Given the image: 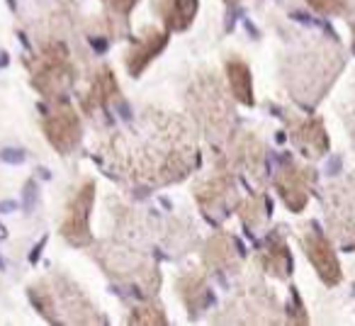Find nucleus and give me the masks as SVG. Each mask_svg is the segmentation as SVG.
<instances>
[{
	"label": "nucleus",
	"instance_id": "f257e3e1",
	"mask_svg": "<svg viewBox=\"0 0 355 326\" xmlns=\"http://www.w3.org/2000/svg\"><path fill=\"white\" fill-rule=\"evenodd\" d=\"M100 158L122 180L158 188L188 178L200 163V146L185 117L144 108L132 124L103 139Z\"/></svg>",
	"mask_w": 355,
	"mask_h": 326
},
{
	"label": "nucleus",
	"instance_id": "f03ea898",
	"mask_svg": "<svg viewBox=\"0 0 355 326\" xmlns=\"http://www.w3.org/2000/svg\"><path fill=\"white\" fill-rule=\"evenodd\" d=\"M343 69V51L336 40L311 37L290 51L282 61V78L300 103L314 105L334 85Z\"/></svg>",
	"mask_w": 355,
	"mask_h": 326
},
{
	"label": "nucleus",
	"instance_id": "7ed1b4c3",
	"mask_svg": "<svg viewBox=\"0 0 355 326\" xmlns=\"http://www.w3.org/2000/svg\"><path fill=\"white\" fill-rule=\"evenodd\" d=\"M188 110L193 119L200 124L209 144L222 146L234 134V105L229 90L224 88L222 78L212 71H205L190 83L188 88Z\"/></svg>",
	"mask_w": 355,
	"mask_h": 326
},
{
	"label": "nucleus",
	"instance_id": "20e7f679",
	"mask_svg": "<svg viewBox=\"0 0 355 326\" xmlns=\"http://www.w3.org/2000/svg\"><path fill=\"white\" fill-rule=\"evenodd\" d=\"M98 258L103 268L124 285L137 287L141 297H153L158 292V266L148 253L134 248L129 239H110L98 248Z\"/></svg>",
	"mask_w": 355,
	"mask_h": 326
},
{
	"label": "nucleus",
	"instance_id": "39448f33",
	"mask_svg": "<svg viewBox=\"0 0 355 326\" xmlns=\"http://www.w3.org/2000/svg\"><path fill=\"white\" fill-rule=\"evenodd\" d=\"M324 219L329 234L340 246L355 248V175H343L324 185L321 190Z\"/></svg>",
	"mask_w": 355,
	"mask_h": 326
},
{
	"label": "nucleus",
	"instance_id": "423d86ee",
	"mask_svg": "<svg viewBox=\"0 0 355 326\" xmlns=\"http://www.w3.org/2000/svg\"><path fill=\"white\" fill-rule=\"evenodd\" d=\"M193 195L198 200L200 209L212 219L227 217L232 212V207H236V203L241 200L239 198L236 173L222 158H217V163H214V169L209 173L200 175L195 180Z\"/></svg>",
	"mask_w": 355,
	"mask_h": 326
},
{
	"label": "nucleus",
	"instance_id": "0eeeda50",
	"mask_svg": "<svg viewBox=\"0 0 355 326\" xmlns=\"http://www.w3.org/2000/svg\"><path fill=\"white\" fill-rule=\"evenodd\" d=\"M224 316L219 319L227 321H243V324H272L280 319V307L275 302V292L266 287L261 280H251L232 297Z\"/></svg>",
	"mask_w": 355,
	"mask_h": 326
},
{
	"label": "nucleus",
	"instance_id": "6e6552de",
	"mask_svg": "<svg viewBox=\"0 0 355 326\" xmlns=\"http://www.w3.org/2000/svg\"><path fill=\"white\" fill-rule=\"evenodd\" d=\"M222 158L236 175H243L248 180L263 178V163H266V146L253 132H234L222 144Z\"/></svg>",
	"mask_w": 355,
	"mask_h": 326
},
{
	"label": "nucleus",
	"instance_id": "1a4fd4ad",
	"mask_svg": "<svg viewBox=\"0 0 355 326\" xmlns=\"http://www.w3.org/2000/svg\"><path fill=\"white\" fill-rule=\"evenodd\" d=\"M275 190L280 195V200L287 205V209L292 212H302L309 203L311 188L316 183V171L311 166L295 161V158L287 156L285 161L277 166L275 171Z\"/></svg>",
	"mask_w": 355,
	"mask_h": 326
},
{
	"label": "nucleus",
	"instance_id": "9d476101",
	"mask_svg": "<svg viewBox=\"0 0 355 326\" xmlns=\"http://www.w3.org/2000/svg\"><path fill=\"white\" fill-rule=\"evenodd\" d=\"M300 241H302V248H304L306 258L309 263L314 266V271L319 273V277L324 280V285L334 287L340 282L343 273H340V263H338V256L334 251V243L329 241V237L319 232L314 222L304 224L300 232Z\"/></svg>",
	"mask_w": 355,
	"mask_h": 326
},
{
	"label": "nucleus",
	"instance_id": "9b49d317",
	"mask_svg": "<svg viewBox=\"0 0 355 326\" xmlns=\"http://www.w3.org/2000/svg\"><path fill=\"white\" fill-rule=\"evenodd\" d=\"M282 117H285L292 141L304 158L314 161L329 151V134H326L321 117H304V114L290 112V110H282Z\"/></svg>",
	"mask_w": 355,
	"mask_h": 326
},
{
	"label": "nucleus",
	"instance_id": "f8f14e48",
	"mask_svg": "<svg viewBox=\"0 0 355 326\" xmlns=\"http://www.w3.org/2000/svg\"><path fill=\"white\" fill-rule=\"evenodd\" d=\"M35 83L44 95L61 93L71 83L69 49L64 44H49L40 54L35 66Z\"/></svg>",
	"mask_w": 355,
	"mask_h": 326
},
{
	"label": "nucleus",
	"instance_id": "ddd939ff",
	"mask_svg": "<svg viewBox=\"0 0 355 326\" xmlns=\"http://www.w3.org/2000/svg\"><path fill=\"white\" fill-rule=\"evenodd\" d=\"M93 198H95V183L88 180V183L80 185V190L73 195L69 209H66L61 234H64V239H69L73 246H83V243L90 241L88 214H90V207H93Z\"/></svg>",
	"mask_w": 355,
	"mask_h": 326
},
{
	"label": "nucleus",
	"instance_id": "4468645a",
	"mask_svg": "<svg viewBox=\"0 0 355 326\" xmlns=\"http://www.w3.org/2000/svg\"><path fill=\"white\" fill-rule=\"evenodd\" d=\"M44 129L49 141L61 153H69L80 141V119L76 114V110L69 103H64V100L54 105L49 117L44 119Z\"/></svg>",
	"mask_w": 355,
	"mask_h": 326
},
{
	"label": "nucleus",
	"instance_id": "2eb2a0df",
	"mask_svg": "<svg viewBox=\"0 0 355 326\" xmlns=\"http://www.w3.org/2000/svg\"><path fill=\"white\" fill-rule=\"evenodd\" d=\"M256 261L266 275L272 277H290L292 273V253L287 248V241L282 232H272L258 248Z\"/></svg>",
	"mask_w": 355,
	"mask_h": 326
},
{
	"label": "nucleus",
	"instance_id": "dca6fc26",
	"mask_svg": "<svg viewBox=\"0 0 355 326\" xmlns=\"http://www.w3.org/2000/svg\"><path fill=\"white\" fill-rule=\"evenodd\" d=\"M166 44H168L166 32L158 30V27H148V30L144 32L141 40L134 42V44L129 46L127 56H124V64H127L129 74L141 76L144 69H146V66L151 64V61L156 59L163 49H166Z\"/></svg>",
	"mask_w": 355,
	"mask_h": 326
},
{
	"label": "nucleus",
	"instance_id": "f3484780",
	"mask_svg": "<svg viewBox=\"0 0 355 326\" xmlns=\"http://www.w3.org/2000/svg\"><path fill=\"white\" fill-rule=\"evenodd\" d=\"M202 263L207 271L214 273H234L239 268V251L236 243L229 234H214L205 241Z\"/></svg>",
	"mask_w": 355,
	"mask_h": 326
},
{
	"label": "nucleus",
	"instance_id": "a211bd4d",
	"mask_svg": "<svg viewBox=\"0 0 355 326\" xmlns=\"http://www.w3.org/2000/svg\"><path fill=\"white\" fill-rule=\"evenodd\" d=\"M114 98H119L117 78H114V74L107 66H103V69L93 76V80H90V88L83 98V110L88 114H93V112H98V110L107 108Z\"/></svg>",
	"mask_w": 355,
	"mask_h": 326
},
{
	"label": "nucleus",
	"instance_id": "6ab92c4d",
	"mask_svg": "<svg viewBox=\"0 0 355 326\" xmlns=\"http://www.w3.org/2000/svg\"><path fill=\"white\" fill-rule=\"evenodd\" d=\"M175 290H178V295H180V300H183V304L188 307L190 316H198L209 300V287H207V282H205L202 273H195V271L183 273V275L178 277Z\"/></svg>",
	"mask_w": 355,
	"mask_h": 326
},
{
	"label": "nucleus",
	"instance_id": "aec40b11",
	"mask_svg": "<svg viewBox=\"0 0 355 326\" xmlns=\"http://www.w3.org/2000/svg\"><path fill=\"white\" fill-rule=\"evenodd\" d=\"M156 12L168 30H188L198 12V0H158Z\"/></svg>",
	"mask_w": 355,
	"mask_h": 326
},
{
	"label": "nucleus",
	"instance_id": "412c9836",
	"mask_svg": "<svg viewBox=\"0 0 355 326\" xmlns=\"http://www.w3.org/2000/svg\"><path fill=\"white\" fill-rule=\"evenodd\" d=\"M224 74H227V83L232 95L243 105H253V78H251V71H248L246 61L243 59H227L224 64Z\"/></svg>",
	"mask_w": 355,
	"mask_h": 326
},
{
	"label": "nucleus",
	"instance_id": "4be33fe9",
	"mask_svg": "<svg viewBox=\"0 0 355 326\" xmlns=\"http://www.w3.org/2000/svg\"><path fill=\"white\" fill-rule=\"evenodd\" d=\"M236 212H239V217L248 224V227L256 229L258 224H263V222H266V217H268L266 195H263L261 190H256V193H251L248 198H241L236 203Z\"/></svg>",
	"mask_w": 355,
	"mask_h": 326
},
{
	"label": "nucleus",
	"instance_id": "5701e85b",
	"mask_svg": "<svg viewBox=\"0 0 355 326\" xmlns=\"http://www.w3.org/2000/svg\"><path fill=\"white\" fill-rule=\"evenodd\" d=\"M129 324H153V326H161L166 324V314L163 309H158L156 304H139L132 309L129 314Z\"/></svg>",
	"mask_w": 355,
	"mask_h": 326
},
{
	"label": "nucleus",
	"instance_id": "b1692460",
	"mask_svg": "<svg viewBox=\"0 0 355 326\" xmlns=\"http://www.w3.org/2000/svg\"><path fill=\"white\" fill-rule=\"evenodd\" d=\"M304 3L321 15H343V12H348L345 0H304Z\"/></svg>",
	"mask_w": 355,
	"mask_h": 326
},
{
	"label": "nucleus",
	"instance_id": "393cba45",
	"mask_svg": "<svg viewBox=\"0 0 355 326\" xmlns=\"http://www.w3.org/2000/svg\"><path fill=\"white\" fill-rule=\"evenodd\" d=\"M343 117H345V127H348L350 137H353V144H355V80H353V85H350L348 98H345Z\"/></svg>",
	"mask_w": 355,
	"mask_h": 326
},
{
	"label": "nucleus",
	"instance_id": "a878e982",
	"mask_svg": "<svg viewBox=\"0 0 355 326\" xmlns=\"http://www.w3.org/2000/svg\"><path fill=\"white\" fill-rule=\"evenodd\" d=\"M103 3L110 8V10L117 12V15H122V17H127L129 10L137 6V0H103Z\"/></svg>",
	"mask_w": 355,
	"mask_h": 326
},
{
	"label": "nucleus",
	"instance_id": "bb28decb",
	"mask_svg": "<svg viewBox=\"0 0 355 326\" xmlns=\"http://www.w3.org/2000/svg\"><path fill=\"white\" fill-rule=\"evenodd\" d=\"M350 32H353V49H355V22H350Z\"/></svg>",
	"mask_w": 355,
	"mask_h": 326
},
{
	"label": "nucleus",
	"instance_id": "cd10ccee",
	"mask_svg": "<svg viewBox=\"0 0 355 326\" xmlns=\"http://www.w3.org/2000/svg\"><path fill=\"white\" fill-rule=\"evenodd\" d=\"M345 6H348V8H353V6H355V0H345Z\"/></svg>",
	"mask_w": 355,
	"mask_h": 326
},
{
	"label": "nucleus",
	"instance_id": "c85d7f7f",
	"mask_svg": "<svg viewBox=\"0 0 355 326\" xmlns=\"http://www.w3.org/2000/svg\"><path fill=\"white\" fill-rule=\"evenodd\" d=\"M227 3H239V0H227Z\"/></svg>",
	"mask_w": 355,
	"mask_h": 326
}]
</instances>
